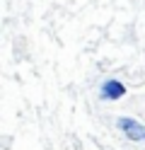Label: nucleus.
I'll list each match as a JSON object with an SVG mask.
<instances>
[{"label":"nucleus","instance_id":"obj_1","mask_svg":"<svg viewBox=\"0 0 145 150\" xmlns=\"http://www.w3.org/2000/svg\"><path fill=\"white\" fill-rule=\"evenodd\" d=\"M119 128L126 133V138H128V140H145V126L138 124L135 119L121 116V119H119Z\"/></svg>","mask_w":145,"mask_h":150},{"label":"nucleus","instance_id":"obj_2","mask_svg":"<svg viewBox=\"0 0 145 150\" xmlns=\"http://www.w3.org/2000/svg\"><path fill=\"white\" fill-rule=\"evenodd\" d=\"M123 95H126L123 82H119V80H104V82H102L99 97H102L104 102H116V99H121Z\"/></svg>","mask_w":145,"mask_h":150}]
</instances>
